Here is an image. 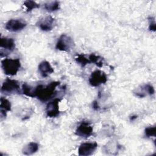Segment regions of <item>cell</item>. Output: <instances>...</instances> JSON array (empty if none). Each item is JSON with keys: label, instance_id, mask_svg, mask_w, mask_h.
<instances>
[{"label": "cell", "instance_id": "cell-1", "mask_svg": "<svg viewBox=\"0 0 156 156\" xmlns=\"http://www.w3.org/2000/svg\"><path fill=\"white\" fill-rule=\"evenodd\" d=\"M60 85V82L53 81L47 85L39 84L35 88V98L41 102H46L57 94L56 88Z\"/></svg>", "mask_w": 156, "mask_h": 156}, {"label": "cell", "instance_id": "cell-2", "mask_svg": "<svg viewBox=\"0 0 156 156\" xmlns=\"http://www.w3.org/2000/svg\"><path fill=\"white\" fill-rule=\"evenodd\" d=\"M1 67L5 74L15 76L21 67V62L19 58H5L1 61Z\"/></svg>", "mask_w": 156, "mask_h": 156}, {"label": "cell", "instance_id": "cell-3", "mask_svg": "<svg viewBox=\"0 0 156 156\" xmlns=\"http://www.w3.org/2000/svg\"><path fill=\"white\" fill-rule=\"evenodd\" d=\"M74 46L73 40L66 34H62L58 38L55 44L57 50L65 52H69Z\"/></svg>", "mask_w": 156, "mask_h": 156}, {"label": "cell", "instance_id": "cell-4", "mask_svg": "<svg viewBox=\"0 0 156 156\" xmlns=\"http://www.w3.org/2000/svg\"><path fill=\"white\" fill-rule=\"evenodd\" d=\"M1 91L5 94H16L20 93L19 82L14 79L7 78L1 86Z\"/></svg>", "mask_w": 156, "mask_h": 156}, {"label": "cell", "instance_id": "cell-5", "mask_svg": "<svg viewBox=\"0 0 156 156\" xmlns=\"http://www.w3.org/2000/svg\"><path fill=\"white\" fill-rule=\"evenodd\" d=\"M107 81V74L100 69H96L91 73L88 79L89 83L92 87H98L102 84H104Z\"/></svg>", "mask_w": 156, "mask_h": 156}, {"label": "cell", "instance_id": "cell-6", "mask_svg": "<svg viewBox=\"0 0 156 156\" xmlns=\"http://www.w3.org/2000/svg\"><path fill=\"white\" fill-rule=\"evenodd\" d=\"M0 46L1 56L2 57L3 54H4V56H5L13 51L15 48V43L14 40L12 38L1 37L0 40Z\"/></svg>", "mask_w": 156, "mask_h": 156}, {"label": "cell", "instance_id": "cell-7", "mask_svg": "<svg viewBox=\"0 0 156 156\" xmlns=\"http://www.w3.org/2000/svg\"><path fill=\"white\" fill-rule=\"evenodd\" d=\"M93 126L88 122L83 121L77 126L75 134L82 138H88L93 134Z\"/></svg>", "mask_w": 156, "mask_h": 156}, {"label": "cell", "instance_id": "cell-8", "mask_svg": "<svg viewBox=\"0 0 156 156\" xmlns=\"http://www.w3.org/2000/svg\"><path fill=\"white\" fill-rule=\"evenodd\" d=\"M60 100V98H55L47 104L45 112L48 117L55 118L59 115V102Z\"/></svg>", "mask_w": 156, "mask_h": 156}, {"label": "cell", "instance_id": "cell-9", "mask_svg": "<svg viewBox=\"0 0 156 156\" xmlns=\"http://www.w3.org/2000/svg\"><path fill=\"white\" fill-rule=\"evenodd\" d=\"M27 26L26 23L21 19H11L9 20L5 25V27L6 30L16 32L22 30L24 29Z\"/></svg>", "mask_w": 156, "mask_h": 156}, {"label": "cell", "instance_id": "cell-10", "mask_svg": "<svg viewBox=\"0 0 156 156\" xmlns=\"http://www.w3.org/2000/svg\"><path fill=\"white\" fill-rule=\"evenodd\" d=\"M98 147L96 142H86L81 144L78 149V154L81 156L92 155Z\"/></svg>", "mask_w": 156, "mask_h": 156}, {"label": "cell", "instance_id": "cell-11", "mask_svg": "<svg viewBox=\"0 0 156 156\" xmlns=\"http://www.w3.org/2000/svg\"><path fill=\"white\" fill-rule=\"evenodd\" d=\"M39 28L43 31L51 30L55 24V19L50 15L46 16L40 19L37 23Z\"/></svg>", "mask_w": 156, "mask_h": 156}, {"label": "cell", "instance_id": "cell-12", "mask_svg": "<svg viewBox=\"0 0 156 156\" xmlns=\"http://www.w3.org/2000/svg\"><path fill=\"white\" fill-rule=\"evenodd\" d=\"M38 69L40 75L43 77H48L49 75L51 74L54 71L53 68L51 66L49 62L46 60L40 63L38 66Z\"/></svg>", "mask_w": 156, "mask_h": 156}, {"label": "cell", "instance_id": "cell-13", "mask_svg": "<svg viewBox=\"0 0 156 156\" xmlns=\"http://www.w3.org/2000/svg\"><path fill=\"white\" fill-rule=\"evenodd\" d=\"M39 146L35 142H30L24 146L22 149V152L24 155H29L35 154L38 150Z\"/></svg>", "mask_w": 156, "mask_h": 156}, {"label": "cell", "instance_id": "cell-14", "mask_svg": "<svg viewBox=\"0 0 156 156\" xmlns=\"http://www.w3.org/2000/svg\"><path fill=\"white\" fill-rule=\"evenodd\" d=\"M35 87H32L25 82L22 85V93L26 96L35 98Z\"/></svg>", "mask_w": 156, "mask_h": 156}, {"label": "cell", "instance_id": "cell-15", "mask_svg": "<svg viewBox=\"0 0 156 156\" xmlns=\"http://www.w3.org/2000/svg\"><path fill=\"white\" fill-rule=\"evenodd\" d=\"M88 60L90 63H94L99 68L102 67L104 65V59L99 55H97L95 54H91L88 56Z\"/></svg>", "mask_w": 156, "mask_h": 156}, {"label": "cell", "instance_id": "cell-16", "mask_svg": "<svg viewBox=\"0 0 156 156\" xmlns=\"http://www.w3.org/2000/svg\"><path fill=\"white\" fill-rule=\"evenodd\" d=\"M44 7L49 12H55L60 9V2L57 1L48 2L44 4Z\"/></svg>", "mask_w": 156, "mask_h": 156}, {"label": "cell", "instance_id": "cell-17", "mask_svg": "<svg viewBox=\"0 0 156 156\" xmlns=\"http://www.w3.org/2000/svg\"><path fill=\"white\" fill-rule=\"evenodd\" d=\"M0 108L1 110L5 112H9L11 110V104L10 102L4 97L1 98Z\"/></svg>", "mask_w": 156, "mask_h": 156}, {"label": "cell", "instance_id": "cell-18", "mask_svg": "<svg viewBox=\"0 0 156 156\" xmlns=\"http://www.w3.org/2000/svg\"><path fill=\"white\" fill-rule=\"evenodd\" d=\"M23 5L26 7V11L27 12L32 11L33 9H38L40 7V5L38 4H37L36 2L34 1H30V0L26 1L24 2Z\"/></svg>", "mask_w": 156, "mask_h": 156}, {"label": "cell", "instance_id": "cell-19", "mask_svg": "<svg viewBox=\"0 0 156 156\" xmlns=\"http://www.w3.org/2000/svg\"><path fill=\"white\" fill-rule=\"evenodd\" d=\"M76 61L77 63H79L82 67L85 66L87 64H90L88 58L86 57L83 54H79L76 58Z\"/></svg>", "mask_w": 156, "mask_h": 156}, {"label": "cell", "instance_id": "cell-20", "mask_svg": "<svg viewBox=\"0 0 156 156\" xmlns=\"http://www.w3.org/2000/svg\"><path fill=\"white\" fill-rule=\"evenodd\" d=\"M144 134L147 137L155 136H156V127L155 126L147 127L144 130Z\"/></svg>", "mask_w": 156, "mask_h": 156}, {"label": "cell", "instance_id": "cell-21", "mask_svg": "<svg viewBox=\"0 0 156 156\" xmlns=\"http://www.w3.org/2000/svg\"><path fill=\"white\" fill-rule=\"evenodd\" d=\"M144 90L145 92H147V94H149V95H153L155 93V90L154 88L149 84H146L144 86Z\"/></svg>", "mask_w": 156, "mask_h": 156}, {"label": "cell", "instance_id": "cell-22", "mask_svg": "<svg viewBox=\"0 0 156 156\" xmlns=\"http://www.w3.org/2000/svg\"><path fill=\"white\" fill-rule=\"evenodd\" d=\"M149 30L155 32L156 30V24L155 21V18L153 17H150L149 18Z\"/></svg>", "mask_w": 156, "mask_h": 156}, {"label": "cell", "instance_id": "cell-23", "mask_svg": "<svg viewBox=\"0 0 156 156\" xmlns=\"http://www.w3.org/2000/svg\"><path fill=\"white\" fill-rule=\"evenodd\" d=\"M93 108L94 109V110H99V105H98V102L96 101H94L93 102Z\"/></svg>", "mask_w": 156, "mask_h": 156}, {"label": "cell", "instance_id": "cell-24", "mask_svg": "<svg viewBox=\"0 0 156 156\" xmlns=\"http://www.w3.org/2000/svg\"><path fill=\"white\" fill-rule=\"evenodd\" d=\"M136 118H137V116H136V115H133V116H131V118H130V120H132V121H133V120H134V119H136Z\"/></svg>", "mask_w": 156, "mask_h": 156}]
</instances>
